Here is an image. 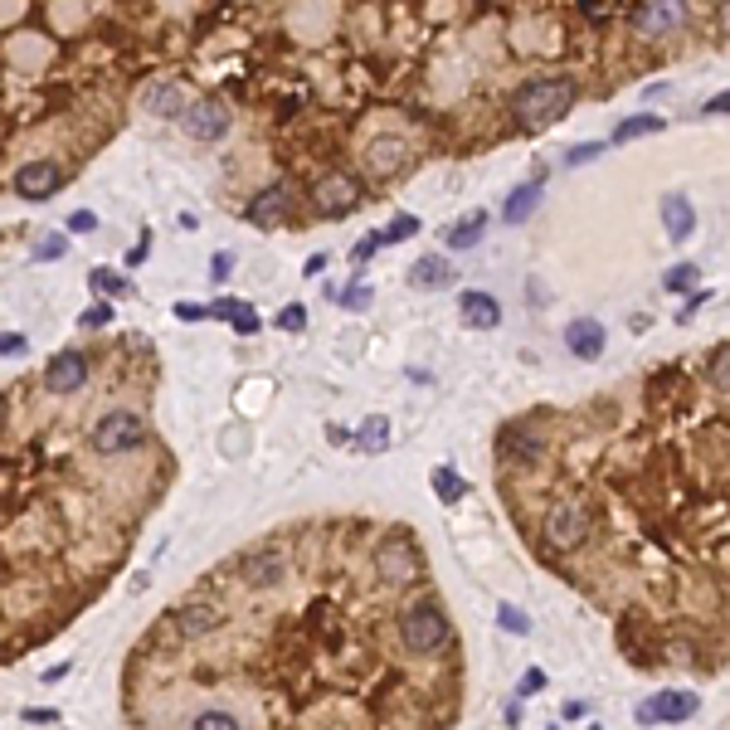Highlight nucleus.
I'll list each match as a JSON object with an SVG mask.
<instances>
[{
  "label": "nucleus",
  "mask_w": 730,
  "mask_h": 730,
  "mask_svg": "<svg viewBox=\"0 0 730 730\" xmlns=\"http://www.w3.org/2000/svg\"><path fill=\"white\" fill-rule=\"evenodd\" d=\"M395 633H400V648L409 657H438V653H453V623L443 614L434 594L424 599H409L395 619Z\"/></svg>",
  "instance_id": "obj_1"
},
{
  "label": "nucleus",
  "mask_w": 730,
  "mask_h": 730,
  "mask_svg": "<svg viewBox=\"0 0 730 730\" xmlns=\"http://www.w3.org/2000/svg\"><path fill=\"white\" fill-rule=\"evenodd\" d=\"M570 108H575V83L570 78H531L511 98V117H516L521 132H541L550 122H560Z\"/></svg>",
  "instance_id": "obj_2"
},
{
  "label": "nucleus",
  "mask_w": 730,
  "mask_h": 730,
  "mask_svg": "<svg viewBox=\"0 0 730 730\" xmlns=\"http://www.w3.org/2000/svg\"><path fill=\"white\" fill-rule=\"evenodd\" d=\"M370 565H375V580L390 584V589H404V584H414L424 575V550L414 546V536L409 531H390L375 555H370Z\"/></svg>",
  "instance_id": "obj_3"
},
{
  "label": "nucleus",
  "mask_w": 730,
  "mask_h": 730,
  "mask_svg": "<svg viewBox=\"0 0 730 730\" xmlns=\"http://www.w3.org/2000/svg\"><path fill=\"white\" fill-rule=\"evenodd\" d=\"M589 531H594V516L584 502H555V507L541 516V541H546L550 555H570V550H580L589 541Z\"/></svg>",
  "instance_id": "obj_4"
},
{
  "label": "nucleus",
  "mask_w": 730,
  "mask_h": 730,
  "mask_svg": "<svg viewBox=\"0 0 730 730\" xmlns=\"http://www.w3.org/2000/svg\"><path fill=\"white\" fill-rule=\"evenodd\" d=\"M88 443H93V453H98V458H117V453L142 448V443H146L142 414H132V409H112V414H103V419L93 424Z\"/></svg>",
  "instance_id": "obj_5"
},
{
  "label": "nucleus",
  "mask_w": 730,
  "mask_h": 730,
  "mask_svg": "<svg viewBox=\"0 0 730 730\" xmlns=\"http://www.w3.org/2000/svg\"><path fill=\"white\" fill-rule=\"evenodd\" d=\"M682 20H687V0H643V5L633 10V30L643 39L672 35Z\"/></svg>",
  "instance_id": "obj_6"
},
{
  "label": "nucleus",
  "mask_w": 730,
  "mask_h": 730,
  "mask_svg": "<svg viewBox=\"0 0 730 730\" xmlns=\"http://www.w3.org/2000/svg\"><path fill=\"white\" fill-rule=\"evenodd\" d=\"M181 122L195 142H219V137L229 132V108H224L219 98H200V103H190V108L181 112Z\"/></svg>",
  "instance_id": "obj_7"
},
{
  "label": "nucleus",
  "mask_w": 730,
  "mask_h": 730,
  "mask_svg": "<svg viewBox=\"0 0 730 730\" xmlns=\"http://www.w3.org/2000/svg\"><path fill=\"white\" fill-rule=\"evenodd\" d=\"M696 692H657L638 706V721L643 726H662V721H692L696 716Z\"/></svg>",
  "instance_id": "obj_8"
},
{
  "label": "nucleus",
  "mask_w": 730,
  "mask_h": 730,
  "mask_svg": "<svg viewBox=\"0 0 730 730\" xmlns=\"http://www.w3.org/2000/svg\"><path fill=\"white\" fill-rule=\"evenodd\" d=\"M88 385V361L78 351H59L54 361L44 365V390L49 395H78Z\"/></svg>",
  "instance_id": "obj_9"
},
{
  "label": "nucleus",
  "mask_w": 730,
  "mask_h": 730,
  "mask_svg": "<svg viewBox=\"0 0 730 730\" xmlns=\"http://www.w3.org/2000/svg\"><path fill=\"white\" fill-rule=\"evenodd\" d=\"M312 200H317V210H327L331 219H336V215H351V210H356V200H361V181H351V176L331 171V176H322V181H317Z\"/></svg>",
  "instance_id": "obj_10"
},
{
  "label": "nucleus",
  "mask_w": 730,
  "mask_h": 730,
  "mask_svg": "<svg viewBox=\"0 0 730 730\" xmlns=\"http://www.w3.org/2000/svg\"><path fill=\"white\" fill-rule=\"evenodd\" d=\"M59 190H64V171L54 161H30L15 171V195H25V200H49Z\"/></svg>",
  "instance_id": "obj_11"
},
{
  "label": "nucleus",
  "mask_w": 730,
  "mask_h": 730,
  "mask_svg": "<svg viewBox=\"0 0 730 730\" xmlns=\"http://www.w3.org/2000/svg\"><path fill=\"white\" fill-rule=\"evenodd\" d=\"M662 229H667V239H672V244H687V239H692L696 210H692V200H687L682 190L662 200Z\"/></svg>",
  "instance_id": "obj_12"
},
{
  "label": "nucleus",
  "mask_w": 730,
  "mask_h": 730,
  "mask_svg": "<svg viewBox=\"0 0 730 730\" xmlns=\"http://www.w3.org/2000/svg\"><path fill=\"white\" fill-rule=\"evenodd\" d=\"M604 327L599 322H589V317H580V322H570L565 327V346H570V356H580V361H599L604 356Z\"/></svg>",
  "instance_id": "obj_13"
},
{
  "label": "nucleus",
  "mask_w": 730,
  "mask_h": 730,
  "mask_svg": "<svg viewBox=\"0 0 730 730\" xmlns=\"http://www.w3.org/2000/svg\"><path fill=\"white\" fill-rule=\"evenodd\" d=\"M292 210V190L288 185H268L263 195H254V205H249V219H254L258 229H273L278 219Z\"/></svg>",
  "instance_id": "obj_14"
},
{
  "label": "nucleus",
  "mask_w": 730,
  "mask_h": 730,
  "mask_svg": "<svg viewBox=\"0 0 730 730\" xmlns=\"http://www.w3.org/2000/svg\"><path fill=\"white\" fill-rule=\"evenodd\" d=\"M448 283H453V263H448V258H438V254H424L414 268H409V288H419V292L448 288Z\"/></svg>",
  "instance_id": "obj_15"
},
{
  "label": "nucleus",
  "mask_w": 730,
  "mask_h": 730,
  "mask_svg": "<svg viewBox=\"0 0 730 730\" xmlns=\"http://www.w3.org/2000/svg\"><path fill=\"white\" fill-rule=\"evenodd\" d=\"M541 195H546V176H536V181H526V185H516L507 195V224H526V219L536 215V205H541Z\"/></svg>",
  "instance_id": "obj_16"
},
{
  "label": "nucleus",
  "mask_w": 730,
  "mask_h": 730,
  "mask_svg": "<svg viewBox=\"0 0 730 730\" xmlns=\"http://www.w3.org/2000/svg\"><path fill=\"white\" fill-rule=\"evenodd\" d=\"M463 322L477 331H492L502 327V307H497V297H487V292H463Z\"/></svg>",
  "instance_id": "obj_17"
},
{
  "label": "nucleus",
  "mask_w": 730,
  "mask_h": 730,
  "mask_svg": "<svg viewBox=\"0 0 730 730\" xmlns=\"http://www.w3.org/2000/svg\"><path fill=\"white\" fill-rule=\"evenodd\" d=\"M142 103H146L151 117H166V122H171V117H181V112H185V93L176 88V83H156Z\"/></svg>",
  "instance_id": "obj_18"
},
{
  "label": "nucleus",
  "mask_w": 730,
  "mask_h": 730,
  "mask_svg": "<svg viewBox=\"0 0 730 730\" xmlns=\"http://www.w3.org/2000/svg\"><path fill=\"white\" fill-rule=\"evenodd\" d=\"M482 234H487V215H482V210H473V215H463L458 224H453V229H448V239H443V244H448V249H473Z\"/></svg>",
  "instance_id": "obj_19"
},
{
  "label": "nucleus",
  "mask_w": 730,
  "mask_h": 730,
  "mask_svg": "<svg viewBox=\"0 0 730 730\" xmlns=\"http://www.w3.org/2000/svg\"><path fill=\"white\" fill-rule=\"evenodd\" d=\"M667 122L657 117V112H638V117H623L619 127H614V146L633 142V137H653V132H662Z\"/></svg>",
  "instance_id": "obj_20"
},
{
  "label": "nucleus",
  "mask_w": 730,
  "mask_h": 730,
  "mask_svg": "<svg viewBox=\"0 0 730 730\" xmlns=\"http://www.w3.org/2000/svg\"><path fill=\"white\" fill-rule=\"evenodd\" d=\"M404 161V146H400V137H380V142L370 146V166L380 171V176H390L395 166Z\"/></svg>",
  "instance_id": "obj_21"
},
{
  "label": "nucleus",
  "mask_w": 730,
  "mask_h": 730,
  "mask_svg": "<svg viewBox=\"0 0 730 730\" xmlns=\"http://www.w3.org/2000/svg\"><path fill=\"white\" fill-rule=\"evenodd\" d=\"M361 448L365 453H385V448H390V424H385V419H380V414H370V419H365L361 424Z\"/></svg>",
  "instance_id": "obj_22"
},
{
  "label": "nucleus",
  "mask_w": 730,
  "mask_h": 730,
  "mask_svg": "<svg viewBox=\"0 0 730 730\" xmlns=\"http://www.w3.org/2000/svg\"><path fill=\"white\" fill-rule=\"evenodd\" d=\"M696 283H701V268H696V263H677V268L662 273V288L667 292H692Z\"/></svg>",
  "instance_id": "obj_23"
},
{
  "label": "nucleus",
  "mask_w": 730,
  "mask_h": 730,
  "mask_svg": "<svg viewBox=\"0 0 730 730\" xmlns=\"http://www.w3.org/2000/svg\"><path fill=\"white\" fill-rule=\"evenodd\" d=\"M190 730H244L229 711H219V706H205V711H195L190 716Z\"/></svg>",
  "instance_id": "obj_24"
},
{
  "label": "nucleus",
  "mask_w": 730,
  "mask_h": 730,
  "mask_svg": "<svg viewBox=\"0 0 730 730\" xmlns=\"http://www.w3.org/2000/svg\"><path fill=\"white\" fill-rule=\"evenodd\" d=\"M434 492L443 502H463V492H468V482L453 473V468H434Z\"/></svg>",
  "instance_id": "obj_25"
},
{
  "label": "nucleus",
  "mask_w": 730,
  "mask_h": 730,
  "mask_svg": "<svg viewBox=\"0 0 730 730\" xmlns=\"http://www.w3.org/2000/svg\"><path fill=\"white\" fill-rule=\"evenodd\" d=\"M88 283L103 292V297H127V292H132V283H127L122 273H112V268H93V278H88Z\"/></svg>",
  "instance_id": "obj_26"
},
{
  "label": "nucleus",
  "mask_w": 730,
  "mask_h": 730,
  "mask_svg": "<svg viewBox=\"0 0 730 730\" xmlns=\"http://www.w3.org/2000/svg\"><path fill=\"white\" fill-rule=\"evenodd\" d=\"M331 297H336V302H341L346 312H365L375 292H370V283H346V292H331Z\"/></svg>",
  "instance_id": "obj_27"
},
{
  "label": "nucleus",
  "mask_w": 730,
  "mask_h": 730,
  "mask_svg": "<svg viewBox=\"0 0 730 730\" xmlns=\"http://www.w3.org/2000/svg\"><path fill=\"white\" fill-rule=\"evenodd\" d=\"M64 254H69V239L64 234H49V239H39L35 263H54V258H64Z\"/></svg>",
  "instance_id": "obj_28"
},
{
  "label": "nucleus",
  "mask_w": 730,
  "mask_h": 730,
  "mask_svg": "<svg viewBox=\"0 0 730 730\" xmlns=\"http://www.w3.org/2000/svg\"><path fill=\"white\" fill-rule=\"evenodd\" d=\"M409 234H419V219H414V215H400L390 229H380V239H385V244H400V239H409Z\"/></svg>",
  "instance_id": "obj_29"
},
{
  "label": "nucleus",
  "mask_w": 730,
  "mask_h": 730,
  "mask_svg": "<svg viewBox=\"0 0 730 730\" xmlns=\"http://www.w3.org/2000/svg\"><path fill=\"white\" fill-rule=\"evenodd\" d=\"M278 327H283V331H302V327H307V307H302V302L283 307V312H278Z\"/></svg>",
  "instance_id": "obj_30"
},
{
  "label": "nucleus",
  "mask_w": 730,
  "mask_h": 730,
  "mask_svg": "<svg viewBox=\"0 0 730 730\" xmlns=\"http://www.w3.org/2000/svg\"><path fill=\"white\" fill-rule=\"evenodd\" d=\"M229 322H234V331H239V336H254V331L263 327V322H258V312H254V307H239V312H234Z\"/></svg>",
  "instance_id": "obj_31"
},
{
  "label": "nucleus",
  "mask_w": 730,
  "mask_h": 730,
  "mask_svg": "<svg viewBox=\"0 0 730 730\" xmlns=\"http://www.w3.org/2000/svg\"><path fill=\"white\" fill-rule=\"evenodd\" d=\"M380 244H385V239H380V229H375V234H365L361 244H356V249H351V263H356V268H361L365 258H375V249H380Z\"/></svg>",
  "instance_id": "obj_32"
},
{
  "label": "nucleus",
  "mask_w": 730,
  "mask_h": 730,
  "mask_svg": "<svg viewBox=\"0 0 730 730\" xmlns=\"http://www.w3.org/2000/svg\"><path fill=\"white\" fill-rule=\"evenodd\" d=\"M711 380H716V390L726 395V341L716 346V356H711Z\"/></svg>",
  "instance_id": "obj_33"
},
{
  "label": "nucleus",
  "mask_w": 730,
  "mask_h": 730,
  "mask_svg": "<svg viewBox=\"0 0 730 730\" xmlns=\"http://www.w3.org/2000/svg\"><path fill=\"white\" fill-rule=\"evenodd\" d=\"M599 151H604V142H584V146H575V151L565 156V166H584V161H594Z\"/></svg>",
  "instance_id": "obj_34"
},
{
  "label": "nucleus",
  "mask_w": 730,
  "mask_h": 730,
  "mask_svg": "<svg viewBox=\"0 0 730 730\" xmlns=\"http://www.w3.org/2000/svg\"><path fill=\"white\" fill-rule=\"evenodd\" d=\"M69 229L73 234H93V229H98V215H93V210H78V215H69Z\"/></svg>",
  "instance_id": "obj_35"
},
{
  "label": "nucleus",
  "mask_w": 730,
  "mask_h": 730,
  "mask_svg": "<svg viewBox=\"0 0 730 730\" xmlns=\"http://www.w3.org/2000/svg\"><path fill=\"white\" fill-rule=\"evenodd\" d=\"M25 351V336L20 331H0V356H20Z\"/></svg>",
  "instance_id": "obj_36"
},
{
  "label": "nucleus",
  "mask_w": 730,
  "mask_h": 730,
  "mask_svg": "<svg viewBox=\"0 0 730 730\" xmlns=\"http://www.w3.org/2000/svg\"><path fill=\"white\" fill-rule=\"evenodd\" d=\"M108 322H112V307H103V302L83 312V327H108Z\"/></svg>",
  "instance_id": "obj_37"
},
{
  "label": "nucleus",
  "mask_w": 730,
  "mask_h": 730,
  "mask_svg": "<svg viewBox=\"0 0 730 730\" xmlns=\"http://www.w3.org/2000/svg\"><path fill=\"white\" fill-rule=\"evenodd\" d=\"M25 721H30V726H49V721H59V711H54V706H30Z\"/></svg>",
  "instance_id": "obj_38"
},
{
  "label": "nucleus",
  "mask_w": 730,
  "mask_h": 730,
  "mask_svg": "<svg viewBox=\"0 0 730 730\" xmlns=\"http://www.w3.org/2000/svg\"><path fill=\"white\" fill-rule=\"evenodd\" d=\"M497 619H502V628H511V633H526V628H531V623H526V614H516V609H502Z\"/></svg>",
  "instance_id": "obj_39"
},
{
  "label": "nucleus",
  "mask_w": 730,
  "mask_h": 730,
  "mask_svg": "<svg viewBox=\"0 0 730 730\" xmlns=\"http://www.w3.org/2000/svg\"><path fill=\"white\" fill-rule=\"evenodd\" d=\"M541 687H546V672H541V667H531V672H526V682H521V696L541 692Z\"/></svg>",
  "instance_id": "obj_40"
},
{
  "label": "nucleus",
  "mask_w": 730,
  "mask_h": 730,
  "mask_svg": "<svg viewBox=\"0 0 730 730\" xmlns=\"http://www.w3.org/2000/svg\"><path fill=\"white\" fill-rule=\"evenodd\" d=\"M176 317H181V322H200V317H205V307H195V302H181V307H176Z\"/></svg>",
  "instance_id": "obj_41"
},
{
  "label": "nucleus",
  "mask_w": 730,
  "mask_h": 730,
  "mask_svg": "<svg viewBox=\"0 0 730 730\" xmlns=\"http://www.w3.org/2000/svg\"><path fill=\"white\" fill-rule=\"evenodd\" d=\"M64 672H69V662H59V667H49V672H44L39 682H64Z\"/></svg>",
  "instance_id": "obj_42"
},
{
  "label": "nucleus",
  "mask_w": 730,
  "mask_h": 730,
  "mask_svg": "<svg viewBox=\"0 0 730 730\" xmlns=\"http://www.w3.org/2000/svg\"><path fill=\"white\" fill-rule=\"evenodd\" d=\"M322 268H327V258L317 254V258H307V268H302V273H307V278H317V273H322Z\"/></svg>",
  "instance_id": "obj_43"
},
{
  "label": "nucleus",
  "mask_w": 730,
  "mask_h": 730,
  "mask_svg": "<svg viewBox=\"0 0 730 730\" xmlns=\"http://www.w3.org/2000/svg\"><path fill=\"white\" fill-rule=\"evenodd\" d=\"M726 108H730V98H711V103H706V108H701V112H706V117H711V112L721 117V112H726Z\"/></svg>",
  "instance_id": "obj_44"
},
{
  "label": "nucleus",
  "mask_w": 730,
  "mask_h": 730,
  "mask_svg": "<svg viewBox=\"0 0 730 730\" xmlns=\"http://www.w3.org/2000/svg\"><path fill=\"white\" fill-rule=\"evenodd\" d=\"M229 268H234V258H229V254H215V278H224Z\"/></svg>",
  "instance_id": "obj_45"
},
{
  "label": "nucleus",
  "mask_w": 730,
  "mask_h": 730,
  "mask_svg": "<svg viewBox=\"0 0 730 730\" xmlns=\"http://www.w3.org/2000/svg\"><path fill=\"white\" fill-rule=\"evenodd\" d=\"M5 419H10V400L0 395V434H5Z\"/></svg>",
  "instance_id": "obj_46"
}]
</instances>
